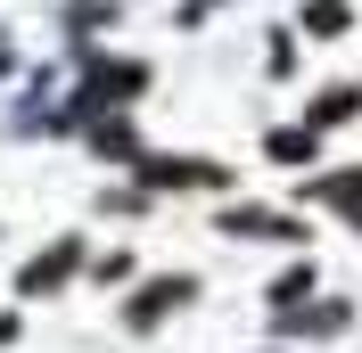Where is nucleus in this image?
<instances>
[{
	"instance_id": "nucleus-1",
	"label": "nucleus",
	"mask_w": 362,
	"mask_h": 353,
	"mask_svg": "<svg viewBox=\"0 0 362 353\" xmlns=\"http://www.w3.org/2000/svg\"><path fill=\"white\" fill-rule=\"evenodd\" d=\"M173 304H189V280H157V287H140V296H132V321L148 329V321H165Z\"/></svg>"
},
{
	"instance_id": "nucleus-2",
	"label": "nucleus",
	"mask_w": 362,
	"mask_h": 353,
	"mask_svg": "<svg viewBox=\"0 0 362 353\" xmlns=\"http://www.w3.org/2000/svg\"><path fill=\"white\" fill-rule=\"evenodd\" d=\"M148 181L157 189H206V181H223L214 164H148Z\"/></svg>"
},
{
	"instance_id": "nucleus-3",
	"label": "nucleus",
	"mask_w": 362,
	"mask_h": 353,
	"mask_svg": "<svg viewBox=\"0 0 362 353\" xmlns=\"http://www.w3.org/2000/svg\"><path fill=\"white\" fill-rule=\"evenodd\" d=\"M354 99H362V90H321L313 115H321V124H346V115H354Z\"/></svg>"
}]
</instances>
